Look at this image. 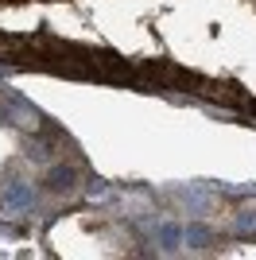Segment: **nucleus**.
Wrapping results in <instances>:
<instances>
[{
    "label": "nucleus",
    "instance_id": "1",
    "mask_svg": "<svg viewBox=\"0 0 256 260\" xmlns=\"http://www.w3.org/2000/svg\"><path fill=\"white\" fill-rule=\"evenodd\" d=\"M0 105H4V113L12 117V124H16V128H23V132H39V128H43V117L35 113L31 105H23L20 98H4Z\"/></svg>",
    "mask_w": 256,
    "mask_h": 260
},
{
    "label": "nucleus",
    "instance_id": "2",
    "mask_svg": "<svg viewBox=\"0 0 256 260\" xmlns=\"http://www.w3.org/2000/svg\"><path fill=\"white\" fill-rule=\"evenodd\" d=\"M89 70H97L101 78H117V82H124L132 70H128V62L124 58H117V54H89Z\"/></svg>",
    "mask_w": 256,
    "mask_h": 260
},
{
    "label": "nucleus",
    "instance_id": "3",
    "mask_svg": "<svg viewBox=\"0 0 256 260\" xmlns=\"http://www.w3.org/2000/svg\"><path fill=\"white\" fill-rule=\"evenodd\" d=\"M202 93H206V98H213V101H225V105H237V101H241V93H237L233 86H221V82H206Z\"/></svg>",
    "mask_w": 256,
    "mask_h": 260
},
{
    "label": "nucleus",
    "instance_id": "4",
    "mask_svg": "<svg viewBox=\"0 0 256 260\" xmlns=\"http://www.w3.org/2000/svg\"><path fill=\"white\" fill-rule=\"evenodd\" d=\"M74 167H54L51 175H47V186H51V190H70V186H74Z\"/></svg>",
    "mask_w": 256,
    "mask_h": 260
},
{
    "label": "nucleus",
    "instance_id": "5",
    "mask_svg": "<svg viewBox=\"0 0 256 260\" xmlns=\"http://www.w3.org/2000/svg\"><path fill=\"white\" fill-rule=\"evenodd\" d=\"M27 202H31V190L23 183H12L8 190H4V206H27Z\"/></svg>",
    "mask_w": 256,
    "mask_h": 260
},
{
    "label": "nucleus",
    "instance_id": "6",
    "mask_svg": "<svg viewBox=\"0 0 256 260\" xmlns=\"http://www.w3.org/2000/svg\"><path fill=\"white\" fill-rule=\"evenodd\" d=\"M186 237H190L194 245H202V241H210V233H206L202 225H190V233H186Z\"/></svg>",
    "mask_w": 256,
    "mask_h": 260
},
{
    "label": "nucleus",
    "instance_id": "7",
    "mask_svg": "<svg viewBox=\"0 0 256 260\" xmlns=\"http://www.w3.org/2000/svg\"><path fill=\"white\" fill-rule=\"evenodd\" d=\"M163 241H167V245H175V241H179V229L167 225V229H163Z\"/></svg>",
    "mask_w": 256,
    "mask_h": 260
},
{
    "label": "nucleus",
    "instance_id": "8",
    "mask_svg": "<svg viewBox=\"0 0 256 260\" xmlns=\"http://www.w3.org/2000/svg\"><path fill=\"white\" fill-rule=\"evenodd\" d=\"M241 225H245V229H256V214H241Z\"/></svg>",
    "mask_w": 256,
    "mask_h": 260
}]
</instances>
